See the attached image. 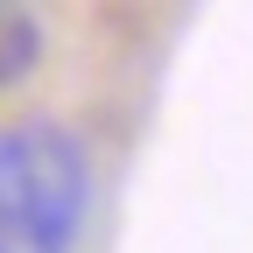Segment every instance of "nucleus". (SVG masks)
<instances>
[{
    "label": "nucleus",
    "instance_id": "nucleus-2",
    "mask_svg": "<svg viewBox=\"0 0 253 253\" xmlns=\"http://www.w3.org/2000/svg\"><path fill=\"white\" fill-rule=\"evenodd\" d=\"M36 56H42V28H36V14L14 7V0H0V91H7Z\"/></svg>",
    "mask_w": 253,
    "mask_h": 253
},
{
    "label": "nucleus",
    "instance_id": "nucleus-1",
    "mask_svg": "<svg viewBox=\"0 0 253 253\" xmlns=\"http://www.w3.org/2000/svg\"><path fill=\"white\" fill-rule=\"evenodd\" d=\"M84 190V155L63 126H7L0 134V253H71Z\"/></svg>",
    "mask_w": 253,
    "mask_h": 253
}]
</instances>
